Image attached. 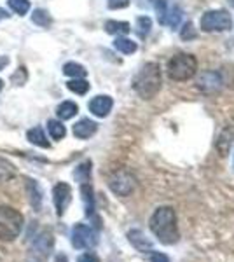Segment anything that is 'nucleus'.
<instances>
[{"instance_id": "c9c22d12", "label": "nucleus", "mask_w": 234, "mask_h": 262, "mask_svg": "<svg viewBox=\"0 0 234 262\" xmlns=\"http://www.w3.org/2000/svg\"><path fill=\"white\" fill-rule=\"evenodd\" d=\"M7 18H9V12L0 7V21H2V19H7Z\"/></svg>"}, {"instance_id": "473e14b6", "label": "nucleus", "mask_w": 234, "mask_h": 262, "mask_svg": "<svg viewBox=\"0 0 234 262\" xmlns=\"http://www.w3.org/2000/svg\"><path fill=\"white\" fill-rule=\"evenodd\" d=\"M77 262H100V259H98V255H95L93 252H86L79 257Z\"/></svg>"}, {"instance_id": "4be33fe9", "label": "nucleus", "mask_w": 234, "mask_h": 262, "mask_svg": "<svg viewBox=\"0 0 234 262\" xmlns=\"http://www.w3.org/2000/svg\"><path fill=\"white\" fill-rule=\"evenodd\" d=\"M48 129H49V135L53 140H61V138H65V135H67L65 126L56 119H51L48 122Z\"/></svg>"}, {"instance_id": "9b49d317", "label": "nucleus", "mask_w": 234, "mask_h": 262, "mask_svg": "<svg viewBox=\"0 0 234 262\" xmlns=\"http://www.w3.org/2000/svg\"><path fill=\"white\" fill-rule=\"evenodd\" d=\"M98 129V124L91 119H80L74 124V135L80 140H86V138L93 137Z\"/></svg>"}, {"instance_id": "b1692460", "label": "nucleus", "mask_w": 234, "mask_h": 262, "mask_svg": "<svg viewBox=\"0 0 234 262\" xmlns=\"http://www.w3.org/2000/svg\"><path fill=\"white\" fill-rule=\"evenodd\" d=\"M182 19V9L178 6H173V7H168V12H166V21L164 25H169L172 28L178 27Z\"/></svg>"}, {"instance_id": "20e7f679", "label": "nucleus", "mask_w": 234, "mask_h": 262, "mask_svg": "<svg viewBox=\"0 0 234 262\" xmlns=\"http://www.w3.org/2000/svg\"><path fill=\"white\" fill-rule=\"evenodd\" d=\"M23 229V215L11 206H0V239L12 242Z\"/></svg>"}, {"instance_id": "4c0bfd02", "label": "nucleus", "mask_w": 234, "mask_h": 262, "mask_svg": "<svg viewBox=\"0 0 234 262\" xmlns=\"http://www.w3.org/2000/svg\"><path fill=\"white\" fill-rule=\"evenodd\" d=\"M229 2H231V4H232V7H234V0H229Z\"/></svg>"}, {"instance_id": "e433bc0d", "label": "nucleus", "mask_w": 234, "mask_h": 262, "mask_svg": "<svg viewBox=\"0 0 234 262\" xmlns=\"http://www.w3.org/2000/svg\"><path fill=\"white\" fill-rule=\"evenodd\" d=\"M2 90H4V81L0 79V91H2Z\"/></svg>"}, {"instance_id": "72a5a7b5", "label": "nucleus", "mask_w": 234, "mask_h": 262, "mask_svg": "<svg viewBox=\"0 0 234 262\" xmlns=\"http://www.w3.org/2000/svg\"><path fill=\"white\" fill-rule=\"evenodd\" d=\"M130 0H110L109 2V7L110 9H122V7H127Z\"/></svg>"}, {"instance_id": "c756f323", "label": "nucleus", "mask_w": 234, "mask_h": 262, "mask_svg": "<svg viewBox=\"0 0 234 262\" xmlns=\"http://www.w3.org/2000/svg\"><path fill=\"white\" fill-rule=\"evenodd\" d=\"M198 37V32H196L194 25L190 23V21H187V23L184 25V28L180 30V39L182 40H193Z\"/></svg>"}, {"instance_id": "f8f14e48", "label": "nucleus", "mask_w": 234, "mask_h": 262, "mask_svg": "<svg viewBox=\"0 0 234 262\" xmlns=\"http://www.w3.org/2000/svg\"><path fill=\"white\" fill-rule=\"evenodd\" d=\"M127 239H130V243L133 245L138 252H142V253L152 252V243L145 238V234H143L142 231H138V229L130 231L127 232Z\"/></svg>"}, {"instance_id": "a878e982", "label": "nucleus", "mask_w": 234, "mask_h": 262, "mask_svg": "<svg viewBox=\"0 0 234 262\" xmlns=\"http://www.w3.org/2000/svg\"><path fill=\"white\" fill-rule=\"evenodd\" d=\"M152 7H154L157 19H159L161 25H164L166 21V12H168V0H151Z\"/></svg>"}, {"instance_id": "1a4fd4ad", "label": "nucleus", "mask_w": 234, "mask_h": 262, "mask_svg": "<svg viewBox=\"0 0 234 262\" xmlns=\"http://www.w3.org/2000/svg\"><path fill=\"white\" fill-rule=\"evenodd\" d=\"M53 201H54V206H56V213L59 217H63V213L67 212L69 208L70 201H72V189L69 184L65 182H59V184L54 185L53 189Z\"/></svg>"}, {"instance_id": "5701e85b", "label": "nucleus", "mask_w": 234, "mask_h": 262, "mask_svg": "<svg viewBox=\"0 0 234 262\" xmlns=\"http://www.w3.org/2000/svg\"><path fill=\"white\" fill-rule=\"evenodd\" d=\"M67 88L75 95H86L89 91V82L86 79H72V81L67 82Z\"/></svg>"}, {"instance_id": "9d476101", "label": "nucleus", "mask_w": 234, "mask_h": 262, "mask_svg": "<svg viewBox=\"0 0 234 262\" xmlns=\"http://www.w3.org/2000/svg\"><path fill=\"white\" fill-rule=\"evenodd\" d=\"M114 107V100L107 95H98L89 101V111L96 117H107Z\"/></svg>"}, {"instance_id": "2f4dec72", "label": "nucleus", "mask_w": 234, "mask_h": 262, "mask_svg": "<svg viewBox=\"0 0 234 262\" xmlns=\"http://www.w3.org/2000/svg\"><path fill=\"white\" fill-rule=\"evenodd\" d=\"M151 253V262H169V257L164 255V253H159V252H148Z\"/></svg>"}, {"instance_id": "ddd939ff", "label": "nucleus", "mask_w": 234, "mask_h": 262, "mask_svg": "<svg viewBox=\"0 0 234 262\" xmlns=\"http://www.w3.org/2000/svg\"><path fill=\"white\" fill-rule=\"evenodd\" d=\"M232 140H234V129L232 128H225L222 133H220V137H219V140H217L215 143V147H217V150H219V154L222 156H227V152L229 149H231V145H232Z\"/></svg>"}, {"instance_id": "412c9836", "label": "nucleus", "mask_w": 234, "mask_h": 262, "mask_svg": "<svg viewBox=\"0 0 234 262\" xmlns=\"http://www.w3.org/2000/svg\"><path fill=\"white\" fill-rule=\"evenodd\" d=\"M33 248H35L37 252L48 255V253L51 252V248H53V238H51L49 232H44V234H40L39 238L35 239V245H33Z\"/></svg>"}, {"instance_id": "0eeeda50", "label": "nucleus", "mask_w": 234, "mask_h": 262, "mask_svg": "<svg viewBox=\"0 0 234 262\" xmlns=\"http://www.w3.org/2000/svg\"><path fill=\"white\" fill-rule=\"evenodd\" d=\"M98 243L96 232L86 224H77L72 229V245L77 250H86V248H93Z\"/></svg>"}, {"instance_id": "dca6fc26", "label": "nucleus", "mask_w": 234, "mask_h": 262, "mask_svg": "<svg viewBox=\"0 0 234 262\" xmlns=\"http://www.w3.org/2000/svg\"><path fill=\"white\" fill-rule=\"evenodd\" d=\"M27 187H28L30 203H32V206H33V208H35L37 212H39V210H40V206H42V191H40L39 184H37L35 180H28Z\"/></svg>"}, {"instance_id": "f3484780", "label": "nucleus", "mask_w": 234, "mask_h": 262, "mask_svg": "<svg viewBox=\"0 0 234 262\" xmlns=\"http://www.w3.org/2000/svg\"><path fill=\"white\" fill-rule=\"evenodd\" d=\"M27 138L37 147H44V149H48V147H49V142H48V138H46V133H44V129H42L40 126L30 129L27 133Z\"/></svg>"}, {"instance_id": "f704fd0d", "label": "nucleus", "mask_w": 234, "mask_h": 262, "mask_svg": "<svg viewBox=\"0 0 234 262\" xmlns=\"http://www.w3.org/2000/svg\"><path fill=\"white\" fill-rule=\"evenodd\" d=\"M7 65H9V58H7V56H0V70H4Z\"/></svg>"}, {"instance_id": "39448f33", "label": "nucleus", "mask_w": 234, "mask_h": 262, "mask_svg": "<svg viewBox=\"0 0 234 262\" xmlns=\"http://www.w3.org/2000/svg\"><path fill=\"white\" fill-rule=\"evenodd\" d=\"M199 27L203 32L211 33V32H225L232 27V18L227 11L224 9H215V11H206L201 16Z\"/></svg>"}, {"instance_id": "aec40b11", "label": "nucleus", "mask_w": 234, "mask_h": 262, "mask_svg": "<svg viewBox=\"0 0 234 262\" xmlns=\"http://www.w3.org/2000/svg\"><path fill=\"white\" fill-rule=\"evenodd\" d=\"M63 74L69 75V77H74V79H84L88 74V70L84 69L82 65H79V63L75 61H70L67 63L65 67H63Z\"/></svg>"}, {"instance_id": "423d86ee", "label": "nucleus", "mask_w": 234, "mask_h": 262, "mask_svg": "<svg viewBox=\"0 0 234 262\" xmlns=\"http://www.w3.org/2000/svg\"><path fill=\"white\" fill-rule=\"evenodd\" d=\"M109 187L117 196H130L137 189V179H135L133 173H130L127 170H117L110 175Z\"/></svg>"}, {"instance_id": "4468645a", "label": "nucleus", "mask_w": 234, "mask_h": 262, "mask_svg": "<svg viewBox=\"0 0 234 262\" xmlns=\"http://www.w3.org/2000/svg\"><path fill=\"white\" fill-rule=\"evenodd\" d=\"M80 192H82V201H84V208H86L88 217L95 215V196H93V187L89 182L80 184Z\"/></svg>"}, {"instance_id": "a211bd4d", "label": "nucleus", "mask_w": 234, "mask_h": 262, "mask_svg": "<svg viewBox=\"0 0 234 262\" xmlns=\"http://www.w3.org/2000/svg\"><path fill=\"white\" fill-rule=\"evenodd\" d=\"M105 30H107V33H110V35H126L131 28H130V23H126V21L110 19L105 23Z\"/></svg>"}, {"instance_id": "7c9ffc66", "label": "nucleus", "mask_w": 234, "mask_h": 262, "mask_svg": "<svg viewBox=\"0 0 234 262\" xmlns=\"http://www.w3.org/2000/svg\"><path fill=\"white\" fill-rule=\"evenodd\" d=\"M27 79H28V72L25 67H19V69L11 75V81L14 84H18V86H23V84L27 82Z\"/></svg>"}, {"instance_id": "393cba45", "label": "nucleus", "mask_w": 234, "mask_h": 262, "mask_svg": "<svg viewBox=\"0 0 234 262\" xmlns=\"http://www.w3.org/2000/svg\"><path fill=\"white\" fill-rule=\"evenodd\" d=\"M75 179H77V182H80V184H84V182H89V179H91V161H86L82 164H79L77 168H75Z\"/></svg>"}, {"instance_id": "7ed1b4c3", "label": "nucleus", "mask_w": 234, "mask_h": 262, "mask_svg": "<svg viewBox=\"0 0 234 262\" xmlns=\"http://www.w3.org/2000/svg\"><path fill=\"white\" fill-rule=\"evenodd\" d=\"M168 77L172 81L182 82V81H189L196 75L198 72V60L193 56V54L187 53H180L175 54L172 60L168 61Z\"/></svg>"}, {"instance_id": "2eb2a0df", "label": "nucleus", "mask_w": 234, "mask_h": 262, "mask_svg": "<svg viewBox=\"0 0 234 262\" xmlns=\"http://www.w3.org/2000/svg\"><path fill=\"white\" fill-rule=\"evenodd\" d=\"M77 112H79V107H77V103H74V101H63V103H59L56 108V116L61 121L72 119L74 116H77Z\"/></svg>"}, {"instance_id": "6e6552de", "label": "nucleus", "mask_w": 234, "mask_h": 262, "mask_svg": "<svg viewBox=\"0 0 234 262\" xmlns=\"http://www.w3.org/2000/svg\"><path fill=\"white\" fill-rule=\"evenodd\" d=\"M222 86H224V79L217 70L203 72L198 79V90L206 93V95H215V93L222 90Z\"/></svg>"}, {"instance_id": "c85d7f7f", "label": "nucleus", "mask_w": 234, "mask_h": 262, "mask_svg": "<svg viewBox=\"0 0 234 262\" xmlns=\"http://www.w3.org/2000/svg\"><path fill=\"white\" fill-rule=\"evenodd\" d=\"M9 7L16 14L25 16L30 9V0H9Z\"/></svg>"}, {"instance_id": "6ab92c4d", "label": "nucleus", "mask_w": 234, "mask_h": 262, "mask_svg": "<svg viewBox=\"0 0 234 262\" xmlns=\"http://www.w3.org/2000/svg\"><path fill=\"white\" fill-rule=\"evenodd\" d=\"M114 48L117 51H121L122 54H133L135 51L138 49L137 42H133L131 39H126V37H117L116 40H114Z\"/></svg>"}, {"instance_id": "cd10ccee", "label": "nucleus", "mask_w": 234, "mask_h": 262, "mask_svg": "<svg viewBox=\"0 0 234 262\" xmlns=\"http://www.w3.org/2000/svg\"><path fill=\"white\" fill-rule=\"evenodd\" d=\"M151 28H152L151 18H147V16H140V18L137 19V32H138V35L142 37V39H145V37L148 35Z\"/></svg>"}, {"instance_id": "f03ea898", "label": "nucleus", "mask_w": 234, "mask_h": 262, "mask_svg": "<svg viewBox=\"0 0 234 262\" xmlns=\"http://www.w3.org/2000/svg\"><path fill=\"white\" fill-rule=\"evenodd\" d=\"M133 90L143 100H151L161 90V69L154 61L145 63L133 81Z\"/></svg>"}, {"instance_id": "f257e3e1", "label": "nucleus", "mask_w": 234, "mask_h": 262, "mask_svg": "<svg viewBox=\"0 0 234 262\" xmlns=\"http://www.w3.org/2000/svg\"><path fill=\"white\" fill-rule=\"evenodd\" d=\"M148 227L163 245H173L180 238L177 226V213L172 206H159L152 213L151 221H148Z\"/></svg>"}, {"instance_id": "bb28decb", "label": "nucleus", "mask_w": 234, "mask_h": 262, "mask_svg": "<svg viewBox=\"0 0 234 262\" xmlns=\"http://www.w3.org/2000/svg\"><path fill=\"white\" fill-rule=\"evenodd\" d=\"M32 21L35 25H39V27H49V25L53 23V19H51L49 12L44 11V9H35V11H33Z\"/></svg>"}]
</instances>
